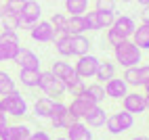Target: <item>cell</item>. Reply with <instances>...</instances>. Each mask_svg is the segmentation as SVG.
<instances>
[{
	"mask_svg": "<svg viewBox=\"0 0 149 140\" xmlns=\"http://www.w3.org/2000/svg\"><path fill=\"white\" fill-rule=\"evenodd\" d=\"M55 98H51V96H40L38 101L34 103V113H36V117H46V119H51V115H53V109H55Z\"/></svg>",
	"mask_w": 149,
	"mask_h": 140,
	"instance_id": "2e32d148",
	"label": "cell"
},
{
	"mask_svg": "<svg viewBox=\"0 0 149 140\" xmlns=\"http://www.w3.org/2000/svg\"><path fill=\"white\" fill-rule=\"evenodd\" d=\"M95 11H99V13H116V0H97Z\"/></svg>",
	"mask_w": 149,
	"mask_h": 140,
	"instance_id": "e575fe53",
	"label": "cell"
},
{
	"mask_svg": "<svg viewBox=\"0 0 149 140\" xmlns=\"http://www.w3.org/2000/svg\"><path fill=\"white\" fill-rule=\"evenodd\" d=\"M111 140H113V138H111Z\"/></svg>",
	"mask_w": 149,
	"mask_h": 140,
	"instance_id": "11a10c76",
	"label": "cell"
},
{
	"mask_svg": "<svg viewBox=\"0 0 149 140\" xmlns=\"http://www.w3.org/2000/svg\"><path fill=\"white\" fill-rule=\"evenodd\" d=\"M113 75H116V63L113 61H99L97 73H95V77L99 79V84H105L107 79H111Z\"/></svg>",
	"mask_w": 149,
	"mask_h": 140,
	"instance_id": "ac0fdd59",
	"label": "cell"
},
{
	"mask_svg": "<svg viewBox=\"0 0 149 140\" xmlns=\"http://www.w3.org/2000/svg\"><path fill=\"white\" fill-rule=\"evenodd\" d=\"M19 23H21V27L29 29L36 21H40L42 19V6L36 2V0H25V2H21V8H19Z\"/></svg>",
	"mask_w": 149,
	"mask_h": 140,
	"instance_id": "277c9868",
	"label": "cell"
},
{
	"mask_svg": "<svg viewBox=\"0 0 149 140\" xmlns=\"http://www.w3.org/2000/svg\"><path fill=\"white\" fill-rule=\"evenodd\" d=\"M113 59H116L113 63H118L124 69L136 67L139 63L143 61V50L132 42L130 38H128V40H124L120 46H113Z\"/></svg>",
	"mask_w": 149,
	"mask_h": 140,
	"instance_id": "6da1fadb",
	"label": "cell"
},
{
	"mask_svg": "<svg viewBox=\"0 0 149 140\" xmlns=\"http://www.w3.org/2000/svg\"><path fill=\"white\" fill-rule=\"evenodd\" d=\"M19 8H21L19 0H4L2 2V15H17Z\"/></svg>",
	"mask_w": 149,
	"mask_h": 140,
	"instance_id": "d590c367",
	"label": "cell"
},
{
	"mask_svg": "<svg viewBox=\"0 0 149 140\" xmlns=\"http://www.w3.org/2000/svg\"><path fill=\"white\" fill-rule=\"evenodd\" d=\"M0 111H4L8 117H25L27 115V103L19 90H13V92H8L0 98Z\"/></svg>",
	"mask_w": 149,
	"mask_h": 140,
	"instance_id": "7a4b0ae2",
	"label": "cell"
},
{
	"mask_svg": "<svg viewBox=\"0 0 149 140\" xmlns=\"http://www.w3.org/2000/svg\"><path fill=\"white\" fill-rule=\"evenodd\" d=\"M32 134L29 126L25 123H8L4 130H0V140H27Z\"/></svg>",
	"mask_w": 149,
	"mask_h": 140,
	"instance_id": "30bf717a",
	"label": "cell"
},
{
	"mask_svg": "<svg viewBox=\"0 0 149 140\" xmlns=\"http://www.w3.org/2000/svg\"><path fill=\"white\" fill-rule=\"evenodd\" d=\"M55 50L59 52V57H72V52H69V36L67 34H57L55 36Z\"/></svg>",
	"mask_w": 149,
	"mask_h": 140,
	"instance_id": "603a6c76",
	"label": "cell"
},
{
	"mask_svg": "<svg viewBox=\"0 0 149 140\" xmlns=\"http://www.w3.org/2000/svg\"><path fill=\"white\" fill-rule=\"evenodd\" d=\"M38 88L44 92V96H51L55 101H61L63 94L67 92L63 86V79L53 75L51 71H40V79H38Z\"/></svg>",
	"mask_w": 149,
	"mask_h": 140,
	"instance_id": "3957f363",
	"label": "cell"
},
{
	"mask_svg": "<svg viewBox=\"0 0 149 140\" xmlns=\"http://www.w3.org/2000/svg\"><path fill=\"white\" fill-rule=\"evenodd\" d=\"M105 38H107V44H109V46H120L124 40H126L122 34H118L116 29H111V27L107 29V36H105Z\"/></svg>",
	"mask_w": 149,
	"mask_h": 140,
	"instance_id": "8d00e7d4",
	"label": "cell"
},
{
	"mask_svg": "<svg viewBox=\"0 0 149 140\" xmlns=\"http://www.w3.org/2000/svg\"><path fill=\"white\" fill-rule=\"evenodd\" d=\"M97 103L93 101V96L86 92V88L82 90V92H78V94H74V98H72V103L67 105V109L69 111H72L78 119H82L88 111H91V109L95 107Z\"/></svg>",
	"mask_w": 149,
	"mask_h": 140,
	"instance_id": "5b68a950",
	"label": "cell"
},
{
	"mask_svg": "<svg viewBox=\"0 0 149 140\" xmlns=\"http://www.w3.org/2000/svg\"><path fill=\"white\" fill-rule=\"evenodd\" d=\"M97 67H99V59H97L95 54H91V52L84 54V57H78V63L74 65L76 73L80 75L82 79H91V77H95Z\"/></svg>",
	"mask_w": 149,
	"mask_h": 140,
	"instance_id": "ba28073f",
	"label": "cell"
},
{
	"mask_svg": "<svg viewBox=\"0 0 149 140\" xmlns=\"http://www.w3.org/2000/svg\"><path fill=\"white\" fill-rule=\"evenodd\" d=\"M143 94H145V98H147V109H149V84L143 86Z\"/></svg>",
	"mask_w": 149,
	"mask_h": 140,
	"instance_id": "7bdbcfd3",
	"label": "cell"
},
{
	"mask_svg": "<svg viewBox=\"0 0 149 140\" xmlns=\"http://www.w3.org/2000/svg\"><path fill=\"white\" fill-rule=\"evenodd\" d=\"M132 42L141 48V50H149V25L141 23L136 29H134V34H132Z\"/></svg>",
	"mask_w": 149,
	"mask_h": 140,
	"instance_id": "44dd1931",
	"label": "cell"
},
{
	"mask_svg": "<svg viewBox=\"0 0 149 140\" xmlns=\"http://www.w3.org/2000/svg\"><path fill=\"white\" fill-rule=\"evenodd\" d=\"M4 61V54H2V50H0V63H2Z\"/></svg>",
	"mask_w": 149,
	"mask_h": 140,
	"instance_id": "c3c4849f",
	"label": "cell"
},
{
	"mask_svg": "<svg viewBox=\"0 0 149 140\" xmlns=\"http://www.w3.org/2000/svg\"><path fill=\"white\" fill-rule=\"evenodd\" d=\"M103 88H105V96L107 98H113V101H122V98L130 92V86H128L126 82H124V77H111V79H107V82L103 84Z\"/></svg>",
	"mask_w": 149,
	"mask_h": 140,
	"instance_id": "9c48e42d",
	"label": "cell"
},
{
	"mask_svg": "<svg viewBox=\"0 0 149 140\" xmlns=\"http://www.w3.org/2000/svg\"><path fill=\"white\" fill-rule=\"evenodd\" d=\"M51 2H59V0H51Z\"/></svg>",
	"mask_w": 149,
	"mask_h": 140,
	"instance_id": "f907efd6",
	"label": "cell"
},
{
	"mask_svg": "<svg viewBox=\"0 0 149 140\" xmlns=\"http://www.w3.org/2000/svg\"><path fill=\"white\" fill-rule=\"evenodd\" d=\"M0 17H2V0H0Z\"/></svg>",
	"mask_w": 149,
	"mask_h": 140,
	"instance_id": "681fc988",
	"label": "cell"
},
{
	"mask_svg": "<svg viewBox=\"0 0 149 140\" xmlns=\"http://www.w3.org/2000/svg\"><path fill=\"white\" fill-rule=\"evenodd\" d=\"M111 29H116L118 34H122L128 40V38H132L134 29H136V21L132 17H128V15H116V21H113Z\"/></svg>",
	"mask_w": 149,
	"mask_h": 140,
	"instance_id": "7c38bea8",
	"label": "cell"
},
{
	"mask_svg": "<svg viewBox=\"0 0 149 140\" xmlns=\"http://www.w3.org/2000/svg\"><path fill=\"white\" fill-rule=\"evenodd\" d=\"M13 90H17V86H15V79L11 77V73L0 71V96L13 92Z\"/></svg>",
	"mask_w": 149,
	"mask_h": 140,
	"instance_id": "d4e9b609",
	"label": "cell"
},
{
	"mask_svg": "<svg viewBox=\"0 0 149 140\" xmlns=\"http://www.w3.org/2000/svg\"><path fill=\"white\" fill-rule=\"evenodd\" d=\"M19 79H21V86L34 90V88H38L40 69H19Z\"/></svg>",
	"mask_w": 149,
	"mask_h": 140,
	"instance_id": "d6986e66",
	"label": "cell"
},
{
	"mask_svg": "<svg viewBox=\"0 0 149 140\" xmlns=\"http://www.w3.org/2000/svg\"><path fill=\"white\" fill-rule=\"evenodd\" d=\"M27 140H53V138H51L48 132H44V130H36V132H32L27 136Z\"/></svg>",
	"mask_w": 149,
	"mask_h": 140,
	"instance_id": "ab89813d",
	"label": "cell"
},
{
	"mask_svg": "<svg viewBox=\"0 0 149 140\" xmlns=\"http://www.w3.org/2000/svg\"><path fill=\"white\" fill-rule=\"evenodd\" d=\"M65 132H67V140H93V130L88 128L82 119L76 121L74 126H69Z\"/></svg>",
	"mask_w": 149,
	"mask_h": 140,
	"instance_id": "9a60e30c",
	"label": "cell"
},
{
	"mask_svg": "<svg viewBox=\"0 0 149 140\" xmlns=\"http://www.w3.org/2000/svg\"><path fill=\"white\" fill-rule=\"evenodd\" d=\"M2 2H4V0H2Z\"/></svg>",
	"mask_w": 149,
	"mask_h": 140,
	"instance_id": "db71d44e",
	"label": "cell"
},
{
	"mask_svg": "<svg viewBox=\"0 0 149 140\" xmlns=\"http://www.w3.org/2000/svg\"><path fill=\"white\" fill-rule=\"evenodd\" d=\"M120 2H124V4H128V2H134V0H120Z\"/></svg>",
	"mask_w": 149,
	"mask_h": 140,
	"instance_id": "7dc6e473",
	"label": "cell"
},
{
	"mask_svg": "<svg viewBox=\"0 0 149 140\" xmlns=\"http://www.w3.org/2000/svg\"><path fill=\"white\" fill-rule=\"evenodd\" d=\"M19 2H25V0H19Z\"/></svg>",
	"mask_w": 149,
	"mask_h": 140,
	"instance_id": "816d5d0a",
	"label": "cell"
},
{
	"mask_svg": "<svg viewBox=\"0 0 149 140\" xmlns=\"http://www.w3.org/2000/svg\"><path fill=\"white\" fill-rule=\"evenodd\" d=\"M51 25L55 27L57 34H67V15L55 13V15L51 17ZM67 36H69V34H67Z\"/></svg>",
	"mask_w": 149,
	"mask_h": 140,
	"instance_id": "4316f807",
	"label": "cell"
},
{
	"mask_svg": "<svg viewBox=\"0 0 149 140\" xmlns=\"http://www.w3.org/2000/svg\"><path fill=\"white\" fill-rule=\"evenodd\" d=\"M147 111H149V109H147Z\"/></svg>",
	"mask_w": 149,
	"mask_h": 140,
	"instance_id": "f5cc1de1",
	"label": "cell"
},
{
	"mask_svg": "<svg viewBox=\"0 0 149 140\" xmlns=\"http://www.w3.org/2000/svg\"><path fill=\"white\" fill-rule=\"evenodd\" d=\"M128 140H149L147 136H134V138H128Z\"/></svg>",
	"mask_w": 149,
	"mask_h": 140,
	"instance_id": "ee69618b",
	"label": "cell"
},
{
	"mask_svg": "<svg viewBox=\"0 0 149 140\" xmlns=\"http://www.w3.org/2000/svg\"><path fill=\"white\" fill-rule=\"evenodd\" d=\"M6 42H19L17 32H11V29H2V32H0V44H6Z\"/></svg>",
	"mask_w": 149,
	"mask_h": 140,
	"instance_id": "74e56055",
	"label": "cell"
},
{
	"mask_svg": "<svg viewBox=\"0 0 149 140\" xmlns=\"http://www.w3.org/2000/svg\"><path fill=\"white\" fill-rule=\"evenodd\" d=\"M55 140H67V136H57Z\"/></svg>",
	"mask_w": 149,
	"mask_h": 140,
	"instance_id": "bcb514c9",
	"label": "cell"
},
{
	"mask_svg": "<svg viewBox=\"0 0 149 140\" xmlns=\"http://www.w3.org/2000/svg\"><path fill=\"white\" fill-rule=\"evenodd\" d=\"M122 109L132 115H141L147 111V98L143 92H128L122 98Z\"/></svg>",
	"mask_w": 149,
	"mask_h": 140,
	"instance_id": "52a82bcc",
	"label": "cell"
},
{
	"mask_svg": "<svg viewBox=\"0 0 149 140\" xmlns=\"http://www.w3.org/2000/svg\"><path fill=\"white\" fill-rule=\"evenodd\" d=\"M0 21H2V29H11V32H17L21 23H19V17L17 15H2L0 17Z\"/></svg>",
	"mask_w": 149,
	"mask_h": 140,
	"instance_id": "1f68e13d",
	"label": "cell"
},
{
	"mask_svg": "<svg viewBox=\"0 0 149 140\" xmlns=\"http://www.w3.org/2000/svg\"><path fill=\"white\" fill-rule=\"evenodd\" d=\"M136 2L141 4V6H147V4H149V0H136Z\"/></svg>",
	"mask_w": 149,
	"mask_h": 140,
	"instance_id": "f6af8a7d",
	"label": "cell"
},
{
	"mask_svg": "<svg viewBox=\"0 0 149 140\" xmlns=\"http://www.w3.org/2000/svg\"><path fill=\"white\" fill-rule=\"evenodd\" d=\"M136 71H139V82H141V86L149 84V65H139Z\"/></svg>",
	"mask_w": 149,
	"mask_h": 140,
	"instance_id": "f35d334b",
	"label": "cell"
},
{
	"mask_svg": "<svg viewBox=\"0 0 149 140\" xmlns=\"http://www.w3.org/2000/svg\"><path fill=\"white\" fill-rule=\"evenodd\" d=\"M139 67V65H136ZM136 67H128V69H124V82L128 84V86H132V88H139L141 86V82H139V71H136Z\"/></svg>",
	"mask_w": 149,
	"mask_h": 140,
	"instance_id": "4dcf8cb0",
	"label": "cell"
},
{
	"mask_svg": "<svg viewBox=\"0 0 149 140\" xmlns=\"http://www.w3.org/2000/svg\"><path fill=\"white\" fill-rule=\"evenodd\" d=\"M139 17H141V23H145V25H149V4L141 8V13H139Z\"/></svg>",
	"mask_w": 149,
	"mask_h": 140,
	"instance_id": "60d3db41",
	"label": "cell"
},
{
	"mask_svg": "<svg viewBox=\"0 0 149 140\" xmlns=\"http://www.w3.org/2000/svg\"><path fill=\"white\" fill-rule=\"evenodd\" d=\"M0 50L4 54V61H15L21 46H19V42H6V44H0Z\"/></svg>",
	"mask_w": 149,
	"mask_h": 140,
	"instance_id": "484cf974",
	"label": "cell"
},
{
	"mask_svg": "<svg viewBox=\"0 0 149 140\" xmlns=\"http://www.w3.org/2000/svg\"><path fill=\"white\" fill-rule=\"evenodd\" d=\"M86 92L93 96V101H95L97 105H101L105 98H107V96H105V88H103V84H99V82H97V84H91V86H86Z\"/></svg>",
	"mask_w": 149,
	"mask_h": 140,
	"instance_id": "83f0119b",
	"label": "cell"
},
{
	"mask_svg": "<svg viewBox=\"0 0 149 140\" xmlns=\"http://www.w3.org/2000/svg\"><path fill=\"white\" fill-rule=\"evenodd\" d=\"M91 48H93V44L84 34L69 36V52H72V57H84L91 52Z\"/></svg>",
	"mask_w": 149,
	"mask_h": 140,
	"instance_id": "8fae6325",
	"label": "cell"
},
{
	"mask_svg": "<svg viewBox=\"0 0 149 140\" xmlns=\"http://www.w3.org/2000/svg\"><path fill=\"white\" fill-rule=\"evenodd\" d=\"M84 23H86V32H99L97 11H86V13H84Z\"/></svg>",
	"mask_w": 149,
	"mask_h": 140,
	"instance_id": "836d02e7",
	"label": "cell"
},
{
	"mask_svg": "<svg viewBox=\"0 0 149 140\" xmlns=\"http://www.w3.org/2000/svg\"><path fill=\"white\" fill-rule=\"evenodd\" d=\"M15 63L19 65V69H40V59L36 52H32L29 48H21L15 59Z\"/></svg>",
	"mask_w": 149,
	"mask_h": 140,
	"instance_id": "5bb4252c",
	"label": "cell"
},
{
	"mask_svg": "<svg viewBox=\"0 0 149 140\" xmlns=\"http://www.w3.org/2000/svg\"><path fill=\"white\" fill-rule=\"evenodd\" d=\"M67 34H69V36L86 34L84 15H67Z\"/></svg>",
	"mask_w": 149,
	"mask_h": 140,
	"instance_id": "ffe728a7",
	"label": "cell"
},
{
	"mask_svg": "<svg viewBox=\"0 0 149 140\" xmlns=\"http://www.w3.org/2000/svg\"><path fill=\"white\" fill-rule=\"evenodd\" d=\"M88 11V0H65L67 15H84Z\"/></svg>",
	"mask_w": 149,
	"mask_h": 140,
	"instance_id": "7402d4cb",
	"label": "cell"
},
{
	"mask_svg": "<svg viewBox=\"0 0 149 140\" xmlns=\"http://www.w3.org/2000/svg\"><path fill=\"white\" fill-rule=\"evenodd\" d=\"M103 128H107V132L111 134V136H120V134H124L122 128H120V123H118V119H116V115H107V121H105Z\"/></svg>",
	"mask_w": 149,
	"mask_h": 140,
	"instance_id": "d6a6232c",
	"label": "cell"
},
{
	"mask_svg": "<svg viewBox=\"0 0 149 140\" xmlns=\"http://www.w3.org/2000/svg\"><path fill=\"white\" fill-rule=\"evenodd\" d=\"M82 119H84V123H86L88 128L97 130V128H103V126H105V121H107V113H105V109H103L101 105H95Z\"/></svg>",
	"mask_w": 149,
	"mask_h": 140,
	"instance_id": "4fadbf2b",
	"label": "cell"
},
{
	"mask_svg": "<svg viewBox=\"0 0 149 140\" xmlns=\"http://www.w3.org/2000/svg\"><path fill=\"white\" fill-rule=\"evenodd\" d=\"M6 126H8V115L4 111H0V130H4Z\"/></svg>",
	"mask_w": 149,
	"mask_h": 140,
	"instance_id": "b9f144b4",
	"label": "cell"
},
{
	"mask_svg": "<svg viewBox=\"0 0 149 140\" xmlns=\"http://www.w3.org/2000/svg\"><path fill=\"white\" fill-rule=\"evenodd\" d=\"M76 121H80L69 109H65V111L61 113V115H55V117H51V123H53V128L55 130H67L69 126H74Z\"/></svg>",
	"mask_w": 149,
	"mask_h": 140,
	"instance_id": "e0dca14e",
	"label": "cell"
},
{
	"mask_svg": "<svg viewBox=\"0 0 149 140\" xmlns=\"http://www.w3.org/2000/svg\"><path fill=\"white\" fill-rule=\"evenodd\" d=\"M72 65H69L67 61H63V59H59V61H55L53 65H51V69H48V71H51L53 75H57V77H63V75H67L69 71H72Z\"/></svg>",
	"mask_w": 149,
	"mask_h": 140,
	"instance_id": "f1b7e54d",
	"label": "cell"
},
{
	"mask_svg": "<svg viewBox=\"0 0 149 140\" xmlns=\"http://www.w3.org/2000/svg\"><path fill=\"white\" fill-rule=\"evenodd\" d=\"M116 21V13H99L97 11V23H99V29H109Z\"/></svg>",
	"mask_w": 149,
	"mask_h": 140,
	"instance_id": "f546056e",
	"label": "cell"
},
{
	"mask_svg": "<svg viewBox=\"0 0 149 140\" xmlns=\"http://www.w3.org/2000/svg\"><path fill=\"white\" fill-rule=\"evenodd\" d=\"M116 115V119H118V123H120V128H122V132H128V130H132L134 128V115L132 113H128V111H118V113H113Z\"/></svg>",
	"mask_w": 149,
	"mask_h": 140,
	"instance_id": "cb8c5ba5",
	"label": "cell"
},
{
	"mask_svg": "<svg viewBox=\"0 0 149 140\" xmlns=\"http://www.w3.org/2000/svg\"><path fill=\"white\" fill-rule=\"evenodd\" d=\"M57 36L55 27L51 25V21H44V19H40V21H36L32 27H29V38L34 40V42H42V44H48L53 42Z\"/></svg>",
	"mask_w": 149,
	"mask_h": 140,
	"instance_id": "8992f818",
	"label": "cell"
}]
</instances>
